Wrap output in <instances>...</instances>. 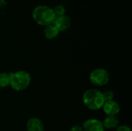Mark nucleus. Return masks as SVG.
I'll return each instance as SVG.
<instances>
[{"label":"nucleus","mask_w":132,"mask_h":131,"mask_svg":"<svg viewBox=\"0 0 132 131\" xmlns=\"http://www.w3.org/2000/svg\"><path fill=\"white\" fill-rule=\"evenodd\" d=\"M31 83L30 74L24 70L10 73V86L16 90L22 91L29 87Z\"/></svg>","instance_id":"nucleus-3"},{"label":"nucleus","mask_w":132,"mask_h":131,"mask_svg":"<svg viewBox=\"0 0 132 131\" xmlns=\"http://www.w3.org/2000/svg\"><path fill=\"white\" fill-rule=\"evenodd\" d=\"M26 130L27 131H43L44 125L41 120L37 117L30 118L26 123Z\"/></svg>","instance_id":"nucleus-8"},{"label":"nucleus","mask_w":132,"mask_h":131,"mask_svg":"<svg viewBox=\"0 0 132 131\" xmlns=\"http://www.w3.org/2000/svg\"><path fill=\"white\" fill-rule=\"evenodd\" d=\"M84 104L91 110H97L102 108L104 100L101 91L97 89H89L83 94Z\"/></svg>","instance_id":"nucleus-2"},{"label":"nucleus","mask_w":132,"mask_h":131,"mask_svg":"<svg viewBox=\"0 0 132 131\" xmlns=\"http://www.w3.org/2000/svg\"><path fill=\"white\" fill-rule=\"evenodd\" d=\"M69 131H84V129L80 125H73V127H70Z\"/></svg>","instance_id":"nucleus-15"},{"label":"nucleus","mask_w":132,"mask_h":131,"mask_svg":"<svg viewBox=\"0 0 132 131\" xmlns=\"http://www.w3.org/2000/svg\"><path fill=\"white\" fill-rule=\"evenodd\" d=\"M32 18L38 25L46 26L53 24L56 16L53 8L46 5H38L33 9Z\"/></svg>","instance_id":"nucleus-1"},{"label":"nucleus","mask_w":132,"mask_h":131,"mask_svg":"<svg viewBox=\"0 0 132 131\" xmlns=\"http://www.w3.org/2000/svg\"><path fill=\"white\" fill-rule=\"evenodd\" d=\"M10 85V73H0V88H5Z\"/></svg>","instance_id":"nucleus-11"},{"label":"nucleus","mask_w":132,"mask_h":131,"mask_svg":"<svg viewBox=\"0 0 132 131\" xmlns=\"http://www.w3.org/2000/svg\"><path fill=\"white\" fill-rule=\"evenodd\" d=\"M116 131H131V128L126 125H121V126H118V128H117V130Z\"/></svg>","instance_id":"nucleus-14"},{"label":"nucleus","mask_w":132,"mask_h":131,"mask_svg":"<svg viewBox=\"0 0 132 131\" xmlns=\"http://www.w3.org/2000/svg\"><path fill=\"white\" fill-rule=\"evenodd\" d=\"M59 32H60L59 30L56 29V27L53 24L46 25L44 31H43L44 36L47 39H55L59 35Z\"/></svg>","instance_id":"nucleus-10"},{"label":"nucleus","mask_w":132,"mask_h":131,"mask_svg":"<svg viewBox=\"0 0 132 131\" xmlns=\"http://www.w3.org/2000/svg\"><path fill=\"white\" fill-rule=\"evenodd\" d=\"M53 11H54V13H55L56 16L58 17V16L63 15L66 10H65V8H64L63 5H56V6L53 8Z\"/></svg>","instance_id":"nucleus-12"},{"label":"nucleus","mask_w":132,"mask_h":131,"mask_svg":"<svg viewBox=\"0 0 132 131\" xmlns=\"http://www.w3.org/2000/svg\"><path fill=\"white\" fill-rule=\"evenodd\" d=\"M82 127L84 131H104V127L102 122L95 118L85 120Z\"/></svg>","instance_id":"nucleus-5"},{"label":"nucleus","mask_w":132,"mask_h":131,"mask_svg":"<svg viewBox=\"0 0 132 131\" xmlns=\"http://www.w3.org/2000/svg\"><path fill=\"white\" fill-rule=\"evenodd\" d=\"M90 81L92 84L97 86H102L108 84L110 80L109 73L102 68L94 69L90 74Z\"/></svg>","instance_id":"nucleus-4"},{"label":"nucleus","mask_w":132,"mask_h":131,"mask_svg":"<svg viewBox=\"0 0 132 131\" xmlns=\"http://www.w3.org/2000/svg\"><path fill=\"white\" fill-rule=\"evenodd\" d=\"M102 124L104 129L112 130L119 126V120L117 116H107Z\"/></svg>","instance_id":"nucleus-9"},{"label":"nucleus","mask_w":132,"mask_h":131,"mask_svg":"<svg viewBox=\"0 0 132 131\" xmlns=\"http://www.w3.org/2000/svg\"><path fill=\"white\" fill-rule=\"evenodd\" d=\"M102 93H103V97H104V100L105 102L106 101H111V100H114V95L111 90H106V91L103 92Z\"/></svg>","instance_id":"nucleus-13"},{"label":"nucleus","mask_w":132,"mask_h":131,"mask_svg":"<svg viewBox=\"0 0 132 131\" xmlns=\"http://www.w3.org/2000/svg\"><path fill=\"white\" fill-rule=\"evenodd\" d=\"M53 25L56 27L59 32H64L67 31L71 25V20L67 15H61L56 18Z\"/></svg>","instance_id":"nucleus-7"},{"label":"nucleus","mask_w":132,"mask_h":131,"mask_svg":"<svg viewBox=\"0 0 132 131\" xmlns=\"http://www.w3.org/2000/svg\"><path fill=\"white\" fill-rule=\"evenodd\" d=\"M102 109L107 116H117L121 110L119 104L114 100L104 102Z\"/></svg>","instance_id":"nucleus-6"}]
</instances>
